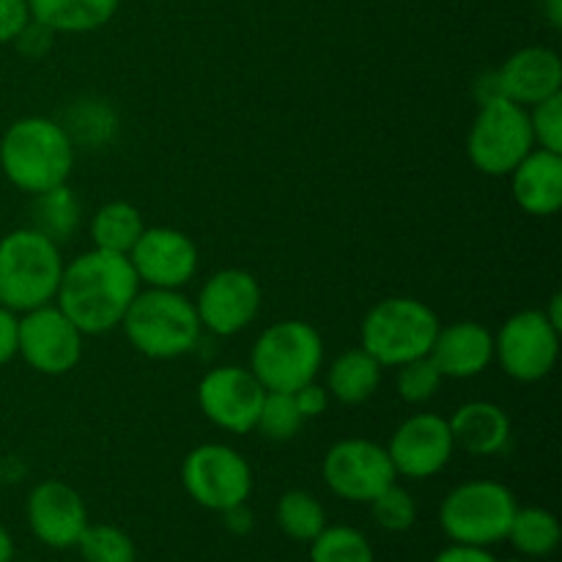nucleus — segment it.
<instances>
[{
    "label": "nucleus",
    "instance_id": "9",
    "mask_svg": "<svg viewBox=\"0 0 562 562\" xmlns=\"http://www.w3.org/2000/svg\"><path fill=\"white\" fill-rule=\"evenodd\" d=\"M181 483L201 508L225 510L245 505L250 497V464L228 445H201L181 467Z\"/></svg>",
    "mask_w": 562,
    "mask_h": 562
},
{
    "label": "nucleus",
    "instance_id": "11",
    "mask_svg": "<svg viewBox=\"0 0 562 562\" xmlns=\"http://www.w3.org/2000/svg\"><path fill=\"white\" fill-rule=\"evenodd\" d=\"M324 481L349 503H371L395 483V467L387 450L368 439H344L324 456Z\"/></svg>",
    "mask_w": 562,
    "mask_h": 562
},
{
    "label": "nucleus",
    "instance_id": "41",
    "mask_svg": "<svg viewBox=\"0 0 562 562\" xmlns=\"http://www.w3.org/2000/svg\"><path fill=\"white\" fill-rule=\"evenodd\" d=\"M560 307H562V296L554 294L552 296V307H549V311H543V313H547L549 322H552L558 329H562V311H560Z\"/></svg>",
    "mask_w": 562,
    "mask_h": 562
},
{
    "label": "nucleus",
    "instance_id": "7",
    "mask_svg": "<svg viewBox=\"0 0 562 562\" xmlns=\"http://www.w3.org/2000/svg\"><path fill=\"white\" fill-rule=\"evenodd\" d=\"M519 503L497 481H470L456 486L439 508L445 536L467 547H492L505 541Z\"/></svg>",
    "mask_w": 562,
    "mask_h": 562
},
{
    "label": "nucleus",
    "instance_id": "13",
    "mask_svg": "<svg viewBox=\"0 0 562 562\" xmlns=\"http://www.w3.org/2000/svg\"><path fill=\"white\" fill-rule=\"evenodd\" d=\"M263 395L267 390L250 368L223 366L201 379L198 404L214 426L231 434H247L256 428Z\"/></svg>",
    "mask_w": 562,
    "mask_h": 562
},
{
    "label": "nucleus",
    "instance_id": "26",
    "mask_svg": "<svg viewBox=\"0 0 562 562\" xmlns=\"http://www.w3.org/2000/svg\"><path fill=\"white\" fill-rule=\"evenodd\" d=\"M278 525L291 541L311 543L327 527L322 503L307 492H289L278 503Z\"/></svg>",
    "mask_w": 562,
    "mask_h": 562
},
{
    "label": "nucleus",
    "instance_id": "4",
    "mask_svg": "<svg viewBox=\"0 0 562 562\" xmlns=\"http://www.w3.org/2000/svg\"><path fill=\"white\" fill-rule=\"evenodd\" d=\"M121 324L130 344L151 360L187 355L195 349L203 329L195 305L173 289L137 291Z\"/></svg>",
    "mask_w": 562,
    "mask_h": 562
},
{
    "label": "nucleus",
    "instance_id": "39",
    "mask_svg": "<svg viewBox=\"0 0 562 562\" xmlns=\"http://www.w3.org/2000/svg\"><path fill=\"white\" fill-rule=\"evenodd\" d=\"M543 11L554 27L562 25V0H543Z\"/></svg>",
    "mask_w": 562,
    "mask_h": 562
},
{
    "label": "nucleus",
    "instance_id": "36",
    "mask_svg": "<svg viewBox=\"0 0 562 562\" xmlns=\"http://www.w3.org/2000/svg\"><path fill=\"white\" fill-rule=\"evenodd\" d=\"M294 398H296V406H300L302 417L307 420V417H318L324 409H327L329 393H327V387H318L316 382H311V384H305V387L296 390Z\"/></svg>",
    "mask_w": 562,
    "mask_h": 562
},
{
    "label": "nucleus",
    "instance_id": "43",
    "mask_svg": "<svg viewBox=\"0 0 562 562\" xmlns=\"http://www.w3.org/2000/svg\"><path fill=\"white\" fill-rule=\"evenodd\" d=\"M508 562H521V560H508Z\"/></svg>",
    "mask_w": 562,
    "mask_h": 562
},
{
    "label": "nucleus",
    "instance_id": "8",
    "mask_svg": "<svg viewBox=\"0 0 562 562\" xmlns=\"http://www.w3.org/2000/svg\"><path fill=\"white\" fill-rule=\"evenodd\" d=\"M536 148L530 113L521 104L492 93L483 99L481 113L467 137L470 162L486 176H510V170Z\"/></svg>",
    "mask_w": 562,
    "mask_h": 562
},
{
    "label": "nucleus",
    "instance_id": "30",
    "mask_svg": "<svg viewBox=\"0 0 562 562\" xmlns=\"http://www.w3.org/2000/svg\"><path fill=\"white\" fill-rule=\"evenodd\" d=\"M371 508L376 525L390 532L409 530L417 519V505L415 499H412V494L404 492L401 486H395V483H390L384 492H379L376 497L371 499Z\"/></svg>",
    "mask_w": 562,
    "mask_h": 562
},
{
    "label": "nucleus",
    "instance_id": "31",
    "mask_svg": "<svg viewBox=\"0 0 562 562\" xmlns=\"http://www.w3.org/2000/svg\"><path fill=\"white\" fill-rule=\"evenodd\" d=\"M398 395L406 404H423L431 395H437L439 384H442V373L437 371V366L431 362V357H417V360L404 362L398 366Z\"/></svg>",
    "mask_w": 562,
    "mask_h": 562
},
{
    "label": "nucleus",
    "instance_id": "2",
    "mask_svg": "<svg viewBox=\"0 0 562 562\" xmlns=\"http://www.w3.org/2000/svg\"><path fill=\"white\" fill-rule=\"evenodd\" d=\"M0 168L22 192L42 195L66 184L75 168V143L55 121L42 115L20 119L0 140Z\"/></svg>",
    "mask_w": 562,
    "mask_h": 562
},
{
    "label": "nucleus",
    "instance_id": "29",
    "mask_svg": "<svg viewBox=\"0 0 562 562\" xmlns=\"http://www.w3.org/2000/svg\"><path fill=\"white\" fill-rule=\"evenodd\" d=\"M305 423L300 406H296L294 393H267L263 395L261 412H258L256 428L267 439L274 442H285V439L296 437Z\"/></svg>",
    "mask_w": 562,
    "mask_h": 562
},
{
    "label": "nucleus",
    "instance_id": "17",
    "mask_svg": "<svg viewBox=\"0 0 562 562\" xmlns=\"http://www.w3.org/2000/svg\"><path fill=\"white\" fill-rule=\"evenodd\" d=\"M27 525L33 536L53 549L77 547L88 527V510L80 494L60 481H44L27 497Z\"/></svg>",
    "mask_w": 562,
    "mask_h": 562
},
{
    "label": "nucleus",
    "instance_id": "3",
    "mask_svg": "<svg viewBox=\"0 0 562 562\" xmlns=\"http://www.w3.org/2000/svg\"><path fill=\"white\" fill-rule=\"evenodd\" d=\"M64 261L58 241L38 228L11 231L0 239V305L14 313L49 305L58 294Z\"/></svg>",
    "mask_w": 562,
    "mask_h": 562
},
{
    "label": "nucleus",
    "instance_id": "33",
    "mask_svg": "<svg viewBox=\"0 0 562 562\" xmlns=\"http://www.w3.org/2000/svg\"><path fill=\"white\" fill-rule=\"evenodd\" d=\"M38 206H42V223L44 234L49 236V239H55V236H66L71 231V225H75L77 220V206H75V198H71V192L64 187H55V190L49 192H42L38 195Z\"/></svg>",
    "mask_w": 562,
    "mask_h": 562
},
{
    "label": "nucleus",
    "instance_id": "10",
    "mask_svg": "<svg viewBox=\"0 0 562 562\" xmlns=\"http://www.w3.org/2000/svg\"><path fill=\"white\" fill-rule=\"evenodd\" d=\"M499 366L516 382H538L549 376L560 355V329L543 311H521L510 316L494 340Z\"/></svg>",
    "mask_w": 562,
    "mask_h": 562
},
{
    "label": "nucleus",
    "instance_id": "12",
    "mask_svg": "<svg viewBox=\"0 0 562 562\" xmlns=\"http://www.w3.org/2000/svg\"><path fill=\"white\" fill-rule=\"evenodd\" d=\"M22 360L38 373L64 376L80 362L82 333L66 318L58 305H42L27 311L20 318V349Z\"/></svg>",
    "mask_w": 562,
    "mask_h": 562
},
{
    "label": "nucleus",
    "instance_id": "42",
    "mask_svg": "<svg viewBox=\"0 0 562 562\" xmlns=\"http://www.w3.org/2000/svg\"><path fill=\"white\" fill-rule=\"evenodd\" d=\"M0 483H3V472H0Z\"/></svg>",
    "mask_w": 562,
    "mask_h": 562
},
{
    "label": "nucleus",
    "instance_id": "35",
    "mask_svg": "<svg viewBox=\"0 0 562 562\" xmlns=\"http://www.w3.org/2000/svg\"><path fill=\"white\" fill-rule=\"evenodd\" d=\"M16 349H20V318L14 311L0 305V366H5Z\"/></svg>",
    "mask_w": 562,
    "mask_h": 562
},
{
    "label": "nucleus",
    "instance_id": "15",
    "mask_svg": "<svg viewBox=\"0 0 562 562\" xmlns=\"http://www.w3.org/2000/svg\"><path fill=\"white\" fill-rule=\"evenodd\" d=\"M201 327L214 335H236L252 324L261 311L258 280L245 269H223L212 274L195 302Z\"/></svg>",
    "mask_w": 562,
    "mask_h": 562
},
{
    "label": "nucleus",
    "instance_id": "20",
    "mask_svg": "<svg viewBox=\"0 0 562 562\" xmlns=\"http://www.w3.org/2000/svg\"><path fill=\"white\" fill-rule=\"evenodd\" d=\"M514 198L527 214L552 217L562 206V154L532 148L514 170Z\"/></svg>",
    "mask_w": 562,
    "mask_h": 562
},
{
    "label": "nucleus",
    "instance_id": "32",
    "mask_svg": "<svg viewBox=\"0 0 562 562\" xmlns=\"http://www.w3.org/2000/svg\"><path fill=\"white\" fill-rule=\"evenodd\" d=\"M530 130L538 148L562 154V93L532 104Z\"/></svg>",
    "mask_w": 562,
    "mask_h": 562
},
{
    "label": "nucleus",
    "instance_id": "16",
    "mask_svg": "<svg viewBox=\"0 0 562 562\" xmlns=\"http://www.w3.org/2000/svg\"><path fill=\"white\" fill-rule=\"evenodd\" d=\"M130 261L148 289L179 291L195 278L198 247L176 228H146L130 250Z\"/></svg>",
    "mask_w": 562,
    "mask_h": 562
},
{
    "label": "nucleus",
    "instance_id": "21",
    "mask_svg": "<svg viewBox=\"0 0 562 562\" xmlns=\"http://www.w3.org/2000/svg\"><path fill=\"white\" fill-rule=\"evenodd\" d=\"M450 434H453L456 448L467 450L470 456L486 459L497 456L508 448L510 420L503 406L488 404V401H470L459 406L456 415L448 420Z\"/></svg>",
    "mask_w": 562,
    "mask_h": 562
},
{
    "label": "nucleus",
    "instance_id": "22",
    "mask_svg": "<svg viewBox=\"0 0 562 562\" xmlns=\"http://www.w3.org/2000/svg\"><path fill=\"white\" fill-rule=\"evenodd\" d=\"M31 20L55 33H88L113 20L119 0H27Z\"/></svg>",
    "mask_w": 562,
    "mask_h": 562
},
{
    "label": "nucleus",
    "instance_id": "40",
    "mask_svg": "<svg viewBox=\"0 0 562 562\" xmlns=\"http://www.w3.org/2000/svg\"><path fill=\"white\" fill-rule=\"evenodd\" d=\"M14 560V541H11L9 532L0 527V562H11Z\"/></svg>",
    "mask_w": 562,
    "mask_h": 562
},
{
    "label": "nucleus",
    "instance_id": "37",
    "mask_svg": "<svg viewBox=\"0 0 562 562\" xmlns=\"http://www.w3.org/2000/svg\"><path fill=\"white\" fill-rule=\"evenodd\" d=\"M434 562H499L486 547H467V543H456V547L445 549L437 554Z\"/></svg>",
    "mask_w": 562,
    "mask_h": 562
},
{
    "label": "nucleus",
    "instance_id": "14",
    "mask_svg": "<svg viewBox=\"0 0 562 562\" xmlns=\"http://www.w3.org/2000/svg\"><path fill=\"white\" fill-rule=\"evenodd\" d=\"M453 434L445 417L423 412L412 415L398 426L390 439L387 456L395 467V475H406L412 481H423L448 467L453 459Z\"/></svg>",
    "mask_w": 562,
    "mask_h": 562
},
{
    "label": "nucleus",
    "instance_id": "27",
    "mask_svg": "<svg viewBox=\"0 0 562 562\" xmlns=\"http://www.w3.org/2000/svg\"><path fill=\"white\" fill-rule=\"evenodd\" d=\"M311 562H373V549L355 527H324L311 541Z\"/></svg>",
    "mask_w": 562,
    "mask_h": 562
},
{
    "label": "nucleus",
    "instance_id": "24",
    "mask_svg": "<svg viewBox=\"0 0 562 562\" xmlns=\"http://www.w3.org/2000/svg\"><path fill=\"white\" fill-rule=\"evenodd\" d=\"M143 231H146V225H143L140 212H137L132 203L124 201L108 203V206L99 209L91 220L93 247L108 252H119V256H130V250L135 247V241L140 239Z\"/></svg>",
    "mask_w": 562,
    "mask_h": 562
},
{
    "label": "nucleus",
    "instance_id": "18",
    "mask_svg": "<svg viewBox=\"0 0 562 562\" xmlns=\"http://www.w3.org/2000/svg\"><path fill=\"white\" fill-rule=\"evenodd\" d=\"M562 88L560 55L549 47H525L510 55L497 71L499 97L516 104H538Z\"/></svg>",
    "mask_w": 562,
    "mask_h": 562
},
{
    "label": "nucleus",
    "instance_id": "1",
    "mask_svg": "<svg viewBox=\"0 0 562 562\" xmlns=\"http://www.w3.org/2000/svg\"><path fill=\"white\" fill-rule=\"evenodd\" d=\"M140 291L130 256L93 250L64 267L58 285V307L82 335H102L124 322L126 307Z\"/></svg>",
    "mask_w": 562,
    "mask_h": 562
},
{
    "label": "nucleus",
    "instance_id": "38",
    "mask_svg": "<svg viewBox=\"0 0 562 562\" xmlns=\"http://www.w3.org/2000/svg\"><path fill=\"white\" fill-rule=\"evenodd\" d=\"M225 521H228V527L234 532H247V527H250V514H247L245 505H236V508L225 510Z\"/></svg>",
    "mask_w": 562,
    "mask_h": 562
},
{
    "label": "nucleus",
    "instance_id": "34",
    "mask_svg": "<svg viewBox=\"0 0 562 562\" xmlns=\"http://www.w3.org/2000/svg\"><path fill=\"white\" fill-rule=\"evenodd\" d=\"M27 22H31L27 0H0V44L14 42Z\"/></svg>",
    "mask_w": 562,
    "mask_h": 562
},
{
    "label": "nucleus",
    "instance_id": "28",
    "mask_svg": "<svg viewBox=\"0 0 562 562\" xmlns=\"http://www.w3.org/2000/svg\"><path fill=\"white\" fill-rule=\"evenodd\" d=\"M77 547L86 562H135L137 558L132 538L113 525H88Z\"/></svg>",
    "mask_w": 562,
    "mask_h": 562
},
{
    "label": "nucleus",
    "instance_id": "19",
    "mask_svg": "<svg viewBox=\"0 0 562 562\" xmlns=\"http://www.w3.org/2000/svg\"><path fill=\"white\" fill-rule=\"evenodd\" d=\"M431 362L442 376L470 379L486 371L494 360V335L483 324L459 322L439 327L434 338Z\"/></svg>",
    "mask_w": 562,
    "mask_h": 562
},
{
    "label": "nucleus",
    "instance_id": "23",
    "mask_svg": "<svg viewBox=\"0 0 562 562\" xmlns=\"http://www.w3.org/2000/svg\"><path fill=\"white\" fill-rule=\"evenodd\" d=\"M382 382V366L366 349H351L333 362L327 376V393L340 404H362Z\"/></svg>",
    "mask_w": 562,
    "mask_h": 562
},
{
    "label": "nucleus",
    "instance_id": "25",
    "mask_svg": "<svg viewBox=\"0 0 562 562\" xmlns=\"http://www.w3.org/2000/svg\"><path fill=\"white\" fill-rule=\"evenodd\" d=\"M508 541L527 558H547L560 547V521L543 508H519L510 521Z\"/></svg>",
    "mask_w": 562,
    "mask_h": 562
},
{
    "label": "nucleus",
    "instance_id": "6",
    "mask_svg": "<svg viewBox=\"0 0 562 562\" xmlns=\"http://www.w3.org/2000/svg\"><path fill=\"white\" fill-rule=\"evenodd\" d=\"M439 333V318L426 302L393 296L371 307L362 322V349L379 366L398 368L426 357Z\"/></svg>",
    "mask_w": 562,
    "mask_h": 562
},
{
    "label": "nucleus",
    "instance_id": "5",
    "mask_svg": "<svg viewBox=\"0 0 562 562\" xmlns=\"http://www.w3.org/2000/svg\"><path fill=\"white\" fill-rule=\"evenodd\" d=\"M324 360V340L307 322H280L263 329L252 346L250 371L267 393H296L316 382Z\"/></svg>",
    "mask_w": 562,
    "mask_h": 562
}]
</instances>
